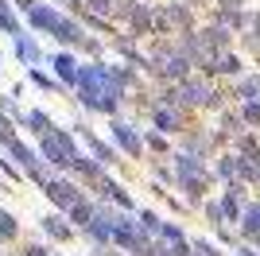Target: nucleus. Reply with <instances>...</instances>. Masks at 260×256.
I'll return each instance as SVG.
<instances>
[{
    "mask_svg": "<svg viewBox=\"0 0 260 256\" xmlns=\"http://www.w3.org/2000/svg\"><path fill=\"white\" fill-rule=\"evenodd\" d=\"M39 155H43L51 167H74V159L82 151H78V144H74V132L51 128L47 136H39Z\"/></svg>",
    "mask_w": 260,
    "mask_h": 256,
    "instance_id": "nucleus-1",
    "label": "nucleus"
},
{
    "mask_svg": "<svg viewBox=\"0 0 260 256\" xmlns=\"http://www.w3.org/2000/svg\"><path fill=\"white\" fill-rule=\"evenodd\" d=\"M43 190H47V198H51L58 210H66V213H70L78 202H82V190H78L74 182H66V179H51Z\"/></svg>",
    "mask_w": 260,
    "mask_h": 256,
    "instance_id": "nucleus-2",
    "label": "nucleus"
},
{
    "mask_svg": "<svg viewBox=\"0 0 260 256\" xmlns=\"http://www.w3.org/2000/svg\"><path fill=\"white\" fill-rule=\"evenodd\" d=\"M152 124H155V132L171 136V132H183V128H186V113H183V109L155 105V109H152Z\"/></svg>",
    "mask_w": 260,
    "mask_h": 256,
    "instance_id": "nucleus-3",
    "label": "nucleus"
},
{
    "mask_svg": "<svg viewBox=\"0 0 260 256\" xmlns=\"http://www.w3.org/2000/svg\"><path fill=\"white\" fill-rule=\"evenodd\" d=\"M74 132L89 144V151H93V159H98L101 167H113V163H120V159H117V148H113V144H105L101 136H93L86 124H74Z\"/></svg>",
    "mask_w": 260,
    "mask_h": 256,
    "instance_id": "nucleus-4",
    "label": "nucleus"
},
{
    "mask_svg": "<svg viewBox=\"0 0 260 256\" xmlns=\"http://www.w3.org/2000/svg\"><path fill=\"white\" fill-rule=\"evenodd\" d=\"M113 140H117L120 148L128 151L132 159H136V155H144V148H148V140H144L132 124H124V120H113Z\"/></svg>",
    "mask_w": 260,
    "mask_h": 256,
    "instance_id": "nucleus-5",
    "label": "nucleus"
},
{
    "mask_svg": "<svg viewBox=\"0 0 260 256\" xmlns=\"http://www.w3.org/2000/svg\"><path fill=\"white\" fill-rule=\"evenodd\" d=\"M62 20H66V16H62L58 8H54V4H39V8H35L31 16H27V23H31L35 31H43V35H54Z\"/></svg>",
    "mask_w": 260,
    "mask_h": 256,
    "instance_id": "nucleus-6",
    "label": "nucleus"
},
{
    "mask_svg": "<svg viewBox=\"0 0 260 256\" xmlns=\"http://www.w3.org/2000/svg\"><path fill=\"white\" fill-rule=\"evenodd\" d=\"M171 167H175V175H179V182H190V179H206V167H202V159H198V155H190V151H179Z\"/></svg>",
    "mask_w": 260,
    "mask_h": 256,
    "instance_id": "nucleus-7",
    "label": "nucleus"
},
{
    "mask_svg": "<svg viewBox=\"0 0 260 256\" xmlns=\"http://www.w3.org/2000/svg\"><path fill=\"white\" fill-rule=\"evenodd\" d=\"M54 74H58V85H62V89H70V85H78V74H82V66H78L74 54L66 51V54H54Z\"/></svg>",
    "mask_w": 260,
    "mask_h": 256,
    "instance_id": "nucleus-8",
    "label": "nucleus"
},
{
    "mask_svg": "<svg viewBox=\"0 0 260 256\" xmlns=\"http://www.w3.org/2000/svg\"><path fill=\"white\" fill-rule=\"evenodd\" d=\"M39 225H43V233L51 237V241H70V237H74V225L66 221V217H58V213H47Z\"/></svg>",
    "mask_w": 260,
    "mask_h": 256,
    "instance_id": "nucleus-9",
    "label": "nucleus"
},
{
    "mask_svg": "<svg viewBox=\"0 0 260 256\" xmlns=\"http://www.w3.org/2000/svg\"><path fill=\"white\" fill-rule=\"evenodd\" d=\"M4 148H8L12 163H16V167H23V171H31L35 163H39V155H35V151L27 148V144H23V140H8V144H4Z\"/></svg>",
    "mask_w": 260,
    "mask_h": 256,
    "instance_id": "nucleus-10",
    "label": "nucleus"
},
{
    "mask_svg": "<svg viewBox=\"0 0 260 256\" xmlns=\"http://www.w3.org/2000/svg\"><path fill=\"white\" fill-rule=\"evenodd\" d=\"M54 39H58V43H66V47H82V39H86V27H82L78 20H70V16H66V20L58 23Z\"/></svg>",
    "mask_w": 260,
    "mask_h": 256,
    "instance_id": "nucleus-11",
    "label": "nucleus"
},
{
    "mask_svg": "<svg viewBox=\"0 0 260 256\" xmlns=\"http://www.w3.org/2000/svg\"><path fill=\"white\" fill-rule=\"evenodd\" d=\"M12 47H16V58H20V62H39V43H35V35H16V39H12Z\"/></svg>",
    "mask_w": 260,
    "mask_h": 256,
    "instance_id": "nucleus-12",
    "label": "nucleus"
},
{
    "mask_svg": "<svg viewBox=\"0 0 260 256\" xmlns=\"http://www.w3.org/2000/svg\"><path fill=\"white\" fill-rule=\"evenodd\" d=\"M98 210H101V206H93V202H86V198H82V202L70 210V225H78V229H89V225H93V217H98Z\"/></svg>",
    "mask_w": 260,
    "mask_h": 256,
    "instance_id": "nucleus-13",
    "label": "nucleus"
},
{
    "mask_svg": "<svg viewBox=\"0 0 260 256\" xmlns=\"http://www.w3.org/2000/svg\"><path fill=\"white\" fill-rule=\"evenodd\" d=\"M210 74H221V78H237L241 74V58H237V54H217V58H214V70H210Z\"/></svg>",
    "mask_w": 260,
    "mask_h": 256,
    "instance_id": "nucleus-14",
    "label": "nucleus"
},
{
    "mask_svg": "<svg viewBox=\"0 0 260 256\" xmlns=\"http://www.w3.org/2000/svg\"><path fill=\"white\" fill-rule=\"evenodd\" d=\"M23 124L31 128L35 136H47V132H51V117H47V113H39V109H31V113H23Z\"/></svg>",
    "mask_w": 260,
    "mask_h": 256,
    "instance_id": "nucleus-15",
    "label": "nucleus"
},
{
    "mask_svg": "<svg viewBox=\"0 0 260 256\" xmlns=\"http://www.w3.org/2000/svg\"><path fill=\"white\" fill-rule=\"evenodd\" d=\"M237 97H241V101H256V97H260V78L256 74L241 78V82H237Z\"/></svg>",
    "mask_w": 260,
    "mask_h": 256,
    "instance_id": "nucleus-16",
    "label": "nucleus"
},
{
    "mask_svg": "<svg viewBox=\"0 0 260 256\" xmlns=\"http://www.w3.org/2000/svg\"><path fill=\"white\" fill-rule=\"evenodd\" d=\"M0 31H4V35H12V39H16V35H23V31H20V20H16V12H12L8 4L0 8Z\"/></svg>",
    "mask_w": 260,
    "mask_h": 256,
    "instance_id": "nucleus-17",
    "label": "nucleus"
},
{
    "mask_svg": "<svg viewBox=\"0 0 260 256\" xmlns=\"http://www.w3.org/2000/svg\"><path fill=\"white\" fill-rule=\"evenodd\" d=\"M245 47L260 58V16H249V31H245Z\"/></svg>",
    "mask_w": 260,
    "mask_h": 256,
    "instance_id": "nucleus-18",
    "label": "nucleus"
},
{
    "mask_svg": "<svg viewBox=\"0 0 260 256\" xmlns=\"http://www.w3.org/2000/svg\"><path fill=\"white\" fill-rule=\"evenodd\" d=\"M20 233V225H16V217H12L4 206H0V241H12V237Z\"/></svg>",
    "mask_w": 260,
    "mask_h": 256,
    "instance_id": "nucleus-19",
    "label": "nucleus"
},
{
    "mask_svg": "<svg viewBox=\"0 0 260 256\" xmlns=\"http://www.w3.org/2000/svg\"><path fill=\"white\" fill-rule=\"evenodd\" d=\"M136 217H140V221H136V225H140V233H159V229H163V221L155 217L152 210H140Z\"/></svg>",
    "mask_w": 260,
    "mask_h": 256,
    "instance_id": "nucleus-20",
    "label": "nucleus"
},
{
    "mask_svg": "<svg viewBox=\"0 0 260 256\" xmlns=\"http://www.w3.org/2000/svg\"><path fill=\"white\" fill-rule=\"evenodd\" d=\"M217 175H221V179H237V155H221V159H217Z\"/></svg>",
    "mask_w": 260,
    "mask_h": 256,
    "instance_id": "nucleus-21",
    "label": "nucleus"
},
{
    "mask_svg": "<svg viewBox=\"0 0 260 256\" xmlns=\"http://www.w3.org/2000/svg\"><path fill=\"white\" fill-rule=\"evenodd\" d=\"M245 233L260 237V206H249V210H245Z\"/></svg>",
    "mask_w": 260,
    "mask_h": 256,
    "instance_id": "nucleus-22",
    "label": "nucleus"
},
{
    "mask_svg": "<svg viewBox=\"0 0 260 256\" xmlns=\"http://www.w3.org/2000/svg\"><path fill=\"white\" fill-rule=\"evenodd\" d=\"M31 82L39 85V89H54V93H62V85H58V82H51V78H47L43 70H31Z\"/></svg>",
    "mask_w": 260,
    "mask_h": 256,
    "instance_id": "nucleus-23",
    "label": "nucleus"
},
{
    "mask_svg": "<svg viewBox=\"0 0 260 256\" xmlns=\"http://www.w3.org/2000/svg\"><path fill=\"white\" fill-rule=\"evenodd\" d=\"M0 175L16 182V179H20V167H16V163H12V159H4V155H0Z\"/></svg>",
    "mask_w": 260,
    "mask_h": 256,
    "instance_id": "nucleus-24",
    "label": "nucleus"
},
{
    "mask_svg": "<svg viewBox=\"0 0 260 256\" xmlns=\"http://www.w3.org/2000/svg\"><path fill=\"white\" fill-rule=\"evenodd\" d=\"M206 217H210L214 225H221V221H225V210H221V202H210V206H206Z\"/></svg>",
    "mask_w": 260,
    "mask_h": 256,
    "instance_id": "nucleus-25",
    "label": "nucleus"
},
{
    "mask_svg": "<svg viewBox=\"0 0 260 256\" xmlns=\"http://www.w3.org/2000/svg\"><path fill=\"white\" fill-rule=\"evenodd\" d=\"M245 124H260V101H249V105H245Z\"/></svg>",
    "mask_w": 260,
    "mask_h": 256,
    "instance_id": "nucleus-26",
    "label": "nucleus"
},
{
    "mask_svg": "<svg viewBox=\"0 0 260 256\" xmlns=\"http://www.w3.org/2000/svg\"><path fill=\"white\" fill-rule=\"evenodd\" d=\"M78 51H86V54H101V39H93V35H86Z\"/></svg>",
    "mask_w": 260,
    "mask_h": 256,
    "instance_id": "nucleus-27",
    "label": "nucleus"
},
{
    "mask_svg": "<svg viewBox=\"0 0 260 256\" xmlns=\"http://www.w3.org/2000/svg\"><path fill=\"white\" fill-rule=\"evenodd\" d=\"M148 148L152 151H167V136H163V132H152V136H148Z\"/></svg>",
    "mask_w": 260,
    "mask_h": 256,
    "instance_id": "nucleus-28",
    "label": "nucleus"
},
{
    "mask_svg": "<svg viewBox=\"0 0 260 256\" xmlns=\"http://www.w3.org/2000/svg\"><path fill=\"white\" fill-rule=\"evenodd\" d=\"M155 179L159 182H179V175H175V167H163L159 163V167H155Z\"/></svg>",
    "mask_w": 260,
    "mask_h": 256,
    "instance_id": "nucleus-29",
    "label": "nucleus"
},
{
    "mask_svg": "<svg viewBox=\"0 0 260 256\" xmlns=\"http://www.w3.org/2000/svg\"><path fill=\"white\" fill-rule=\"evenodd\" d=\"M23 256H51V248H47V245H27Z\"/></svg>",
    "mask_w": 260,
    "mask_h": 256,
    "instance_id": "nucleus-30",
    "label": "nucleus"
},
{
    "mask_svg": "<svg viewBox=\"0 0 260 256\" xmlns=\"http://www.w3.org/2000/svg\"><path fill=\"white\" fill-rule=\"evenodd\" d=\"M39 4H43V0H16V8H20V12H27V16H31V12L39 8Z\"/></svg>",
    "mask_w": 260,
    "mask_h": 256,
    "instance_id": "nucleus-31",
    "label": "nucleus"
},
{
    "mask_svg": "<svg viewBox=\"0 0 260 256\" xmlns=\"http://www.w3.org/2000/svg\"><path fill=\"white\" fill-rule=\"evenodd\" d=\"M186 8H194V4H210V0H183Z\"/></svg>",
    "mask_w": 260,
    "mask_h": 256,
    "instance_id": "nucleus-32",
    "label": "nucleus"
},
{
    "mask_svg": "<svg viewBox=\"0 0 260 256\" xmlns=\"http://www.w3.org/2000/svg\"><path fill=\"white\" fill-rule=\"evenodd\" d=\"M4 4H8V0H0V8H4Z\"/></svg>",
    "mask_w": 260,
    "mask_h": 256,
    "instance_id": "nucleus-33",
    "label": "nucleus"
},
{
    "mask_svg": "<svg viewBox=\"0 0 260 256\" xmlns=\"http://www.w3.org/2000/svg\"><path fill=\"white\" fill-rule=\"evenodd\" d=\"M105 256H117V252H105Z\"/></svg>",
    "mask_w": 260,
    "mask_h": 256,
    "instance_id": "nucleus-34",
    "label": "nucleus"
}]
</instances>
